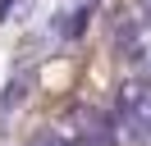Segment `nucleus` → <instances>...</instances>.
I'll use <instances>...</instances> for the list:
<instances>
[{
  "label": "nucleus",
  "mask_w": 151,
  "mask_h": 146,
  "mask_svg": "<svg viewBox=\"0 0 151 146\" xmlns=\"http://www.w3.org/2000/svg\"><path fill=\"white\" fill-rule=\"evenodd\" d=\"M142 14H151V0H142Z\"/></svg>",
  "instance_id": "nucleus-4"
},
{
  "label": "nucleus",
  "mask_w": 151,
  "mask_h": 146,
  "mask_svg": "<svg viewBox=\"0 0 151 146\" xmlns=\"http://www.w3.org/2000/svg\"><path fill=\"white\" fill-rule=\"evenodd\" d=\"M110 128H114L128 146H151V82H142V78L119 82Z\"/></svg>",
  "instance_id": "nucleus-1"
},
{
  "label": "nucleus",
  "mask_w": 151,
  "mask_h": 146,
  "mask_svg": "<svg viewBox=\"0 0 151 146\" xmlns=\"http://www.w3.org/2000/svg\"><path fill=\"white\" fill-rule=\"evenodd\" d=\"M28 146H73V142H69V132H64V128H46V132H37V137H32V142Z\"/></svg>",
  "instance_id": "nucleus-3"
},
{
  "label": "nucleus",
  "mask_w": 151,
  "mask_h": 146,
  "mask_svg": "<svg viewBox=\"0 0 151 146\" xmlns=\"http://www.w3.org/2000/svg\"><path fill=\"white\" fill-rule=\"evenodd\" d=\"M114 46L119 55L142 73V82H151V14H124L114 23Z\"/></svg>",
  "instance_id": "nucleus-2"
}]
</instances>
